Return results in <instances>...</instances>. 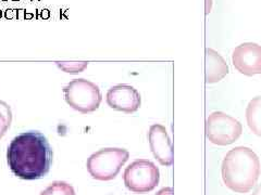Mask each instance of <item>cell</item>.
Here are the masks:
<instances>
[{
	"label": "cell",
	"mask_w": 261,
	"mask_h": 195,
	"mask_svg": "<svg viewBox=\"0 0 261 195\" xmlns=\"http://www.w3.org/2000/svg\"><path fill=\"white\" fill-rule=\"evenodd\" d=\"M0 17H1V10H0Z\"/></svg>",
	"instance_id": "d6986e66"
},
{
	"label": "cell",
	"mask_w": 261,
	"mask_h": 195,
	"mask_svg": "<svg viewBox=\"0 0 261 195\" xmlns=\"http://www.w3.org/2000/svg\"><path fill=\"white\" fill-rule=\"evenodd\" d=\"M57 66L60 69H62L63 72L69 73V74H79L82 73L83 70L87 67L88 62L83 61V62H56Z\"/></svg>",
	"instance_id": "5bb4252c"
},
{
	"label": "cell",
	"mask_w": 261,
	"mask_h": 195,
	"mask_svg": "<svg viewBox=\"0 0 261 195\" xmlns=\"http://www.w3.org/2000/svg\"><path fill=\"white\" fill-rule=\"evenodd\" d=\"M40 195H75L74 188L65 181H55L40 193Z\"/></svg>",
	"instance_id": "7c38bea8"
},
{
	"label": "cell",
	"mask_w": 261,
	"mask_h": 195,
	"mask_svg": "<svg viewBox=\"0 0 261 195\" xmlns=\"http://www.w3.org/2000/svg\"><path fill=\"white\" fill-rule=\"evenodd\" d=\"M221 174L224 185L236 193L253 190L260 176V161L252 149L236 146L226 153Z\"/></svg>",
	"instance_id": "7a4b0ae2"
},
{
	"label": "cell",
	"mask_w": 261,
	"mask_h": 195,
	"mask_svg": "<svg viewBox=\"0 0 261 195\" xmlns=\"http://www.w3.org/2000/svg\"><path fill=\"white\" fill-rule=\"evenodd\" d=\"M148 140L150 150H152L157 161L166 167L172 166V142L166 127L160 125V124H155V125L150 126L148 131Z\"/></svg>",
	"instance_id": "9c48e42d"
},
{
	"label": "cell",
	"mask_w": 261,
	"mask_h": 195,
	"mask_svg": "<svg viewBox=\"0 0 261 195\" xmlns=\"http://www.w3.org/2000/svg\"><path fill=\"white\" fill-rule=\"evenodd\" d=\"M106 102L113 110L131 114L141 108L142 97L141 93L133 86L120 84L111 87L108 90Z\"/></svg>",
	"instance_id": "ba28073f"
},
{
	"label": "cell",
	"mask_w": 261,
	"mask_h": 195,
	"mask_svg": "<svg viewBox=\"0 0 261 195\" xmlns=\"http://www.w3.org/2000/svg\"><path fill=\"white\" fill-rule=\"evenodd\" d=\"M252 195H261V183L260 185H258V187L255 189V191L253 192Z\"/></svg>",
	"instance_id": "2e32d148"
},
{
	"label": "cell",
	"mask_w": 261,
	"mask_h": 195,
	"mask_svg": "<svg viewBox=\"0 0 261 195\" xmlns=\"http://www.w3.org/2000/svg\"><path fill=\"white\" fill-rule=\"evenodd\" d=\"M156 195H173V189L170 187L162 188L161 190L157 193Z\"/></svg>",
	"instance_id": "9a60e30c"
},
{
	"label": "cell",
	"mask_w": 261,
	"mask_h": 195,
	"mask_svg": "<svg viewBox=\"0 0 261 195\" xmlns=\"http://www.w3.org/2000/svg\"><path fill=\"white\" fill-rule=\"evenodd\" d=\"M242 124L223 112H212L207 117L206 135L211 143L216 145H230L242 135Z\"/></svg>",
	"instance_id": "5b68a950"
},
{
	"label": "cell",
	"mask_w": 261,
	"mask_h": 195,
	"mask_svg": "<svg viewBox=\"0 0 261 195\" xmlns=\"http://www.w3.org/2000/svg\"><path fill=\"white\" fill-rule=\"evenodd\" d=\"M66 102L82 114L95 112L102 101L99 87L84 78L73 79L63 88Z\"/></svg>",
	"instance_id": "277c9868"
},
{
	"label": "cell",
	"mask_w": 261,
	"mask_h": 195,
	"mask_svg": "<svg viewBox=\"0 0 261 195\" xmlns=\"http://www.w3.org/2000/svg\"><path fill=\"white\" fill-rule=\"evenodd\" d=\"M3 1H5V0H3Z\"/></svg>",
	"instance_id": "ffe728a7"
},
{
	"label": "cell",
	"mask_w": 261,
	"mask_h": 195,
	"mask_svg": "<svg viewBox=\"0 0 261 195\" xmlns=\"http://www.w3.org/2000/svg\"><path fill=\"white\" fill-rule=\"evenodd\" d=\"M11 11H12V10H7V13H5V16H7L8 19H9V17L12 16V13H11Z\"/></svg>",
	"instance_id": "e0dca14e"
},
{
	"label": "cell",
	"mask_w": 261,
	"mask_h": 195,
	"mask_svg": "<svg viewBox=\"0 0 261 195\" xmlns=\"http://www.w3.org/2000/svg\"><path fill=\"white\" fill-rule=\"evenodd\" d=\"M54 152L47 138L39 131L17 134L7 151V162L14 176L23 180H37L49 173Z\"/></svg>",
	"instance_id": "6da1fadb"
},
{
	"label": "cell",
	"mask_w": 261,
	"mask_h": 195,
	"mask_svg": "<svg viewBox=\"0 0 261 195\" xmlns=\"http://www.w3.org/2000/svg\"><path fill=\"white\" fill-rule=\"evenodd\" d=\"M246 122L253 133L261 137V96L249 101L246 108Z\"/></svg>",
	"instance_id": "8fae6325"
},
{
	"label": "cell",
	"mask_w": 261,
	"mask_h": 195,
	"mask_svg": "<svg viewBox=\"0 0 261 195\" xmlns=\"http://www.w3.org/2000/svg\"><path fill=\"white\" fill-rule=\"evenodd\" d=\"M45 12H43V16L45 17H48V10H44Z\"/></svg>",
	"instance_id": "ac0fdd59"
},
{
	"label": "cell",
	"mask_w": 261,
	"mask_h": 195,
	"mask_svg": "<svg viewBox=\"0 0 261 195\" xmlns=\"http://www.w3.org/2000/svg\"><path fill=\"white\" fill-rule=\"evenodd\" d=\"M229 74V66L223 57L211 48L206 49V82L216 84Z\"/></svg>",
	"instance_id": "30bf717a"
},
{
	"label": "cell",
	"mask_w": 261,
	"mask_h": 195,
	"mask_svg": "<svg viewBox=\"0 0 261 195\" xmlns=\"http://www.w3.org/2000/svg\"><path fill=\"white\" fill-rule=\"evenodd\" d=\"M12 123V111L10 105L0 100V139H1Z\"/></svg>",
	"instance_id": "4fadbf2b"
},
{
	"label": "cell",
	"mask_w": 261,
	"mask_h": 195,
	"mask_svg": "<svg viewBox=\"0 0 261 195\" xmlns=\"http://www.w3.org/2000/svg\"><path fill=\"white\" fill-rule=\"evenodd\" d=\"M232 63L237 72L252 77L261 74V46L255 43H244L232 53Z\"/></svg>",
	"instance_id": "52a82bcc"
},
{
	"label": "cell",
	"mask_w": 261,
	"mask_h": 195,
	"mask_svg": "<svg viewBox=\"0 0 261 195\" xmlns=\"http://www.w3.org/2000/svg\"><path fill=\"white\" fill-rule=\"evenodd\" d=\"M123 180L131 192L148 193L158 186L160 173L153 162L148 159H136L124 170Z\"/></svg>",
	"instance_id": "8992f818"
},
{
	"label": "cell",
	"mask_w": 261,
	"mask_h": 195,
	"mask_svg": "<svg viewBox=\"0 0 261 195\" xmlns=\"http://www.w3.org/2000/svg\"><path fill=\"white\" fill-rule=\"evenodd\" d=\"M129 157L130 153L125 149L106 147L91 154L87 159L86 167L94 179L110 181L118 176Z\"/></svg>",
	"instance_id": "3957f363"
}]
</instances>
